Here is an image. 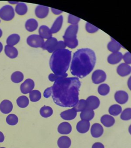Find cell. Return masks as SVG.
<instances>
[{"label":"cell","mask_w":131,"mask_h":148,"mask_svg":"<svg viewBox=\"0 0 131 148\" xmlns=\"http://www.w3.org/2000/svg\"><path fill=\"white\" fill-rule=\"evenodd\" d=\"M81 81L77 77H61L56 79L52 86V97L55 104L71 108L79 101Z\"/></svg>","instance_id":"1"},{"label":"cell","mask_w":131,"mask_h":148,"mask_svg":"<svg viewBox=\"0 0 131 148\" xmlns=\"http://www.w3.org/2000/svg\"><path fill=\"white\" fill-rule=\"evenodd\" d=\"M96 57L90 49H79L73 54L70 67L71 73L77 78H83L91 73L94 68Z\"/></svg>","instance_id":"2"},{"label":"cell","mask_w":131,"mask_h":148,"mask_svg":"<svg viewBox=\"0 0 131 148\" xmlns=\"http://www.w3.org/2000/svg\"><path fill=\"white\" fill-rule=\"evenodd\" d=\"M71 51L67 49H58L51 56L49 65L51 71L56 75L67 74L71 61Z\"/></svg>","instance_id":"3"},{"label":"cell","mask_w":131,"mask_h":148,"mask_svg":"<svg viewBox=\"0 0 131 148\" xmlns=\"http://www.w3.org/2000/svg\"><path fill=\"white\" fill-rule=\"evenodd\" d=\"M15 14L14 8L10 5H5L0 9V18L6 21L12 20Z\"/></svg>","instance_id":"4"},{"label":"cell","mask_w":131,"mask_h":148,"mask_svg":"<svg viewBox=\"0 0 131 148\" xmlns=\"http://www.w3.org/2000/svg\"><path fill=\"white\" fill-rule=\"evenodd\" d=\"M78 25H71L67 28L63 36V39L64 41H71L77 39V34L78 32Z\"/></svg>","instance_id":"5"},{"label":"cell","mask_w":131,"mask_h":148,"mask_svg":"<svg viewBox=\"0 0 131 148\" xmlns=\"http://www.w3.org/2000/svg\"><path fill=\"white\" fill-rule=\"evenodd\" d=\"M44 40L39 35H30L27 39L28 45L34 48L41 47L44 44Z\"/></svg>","instance_id":"6"},{"label":"cell","mask_w":131,"mask_h":148,"mask_svg":"<svg viewBox=\"0 0 131 148\" xmlns=\"http://www.w3.org/2000/svg\"><path fill=\"white\" fill-rule=\"evenodd\" d=\"M106 78L107 75L106 73L101 69L96 70L92 74V82L96 84L104 82L106 80Z\"/></svg>","instance_id":"7"},{"label":"cell","mask_w":131,"mask_h":148,"mask_svg":"<svg viewBox=\"0 0 131 148\" xmlns=\"http://www.w3.org/2000/svg\"><path fill=\"white\" fill-rule=\"evenodd\" d=\"M58 42V40L55 38L52 37L44 42L41 48L44 50L48 51L49 53H53L54 51H55V47Z\"/></svg>","instance_id":"8"},{"label":"cell","mask_w":131,"mask_h":148,"mask_svg":"<svg viewBox=\"0 0 131 148\" xmlns=\"http://www.w3.org/2000/svg\"><path fill=\"white\" fill-rule=\"evenodd\" d=\"M35 82L32 79H27L21 85L20 89L22 93L27 94L31 92L35 88Z\"/></svg>","instance_id":"9"},{"label":"cell","mask_w":131,"mask_h":148,"mask_svg":"<svg viewBox=\"0 0 131 148\" xmlns=\"http://www.w3.org/2000/svg\"><path fill=\"white\" fill-rule=\"evenodd\" d=\"M87 102V109L94 110L99 107L100 100L99 98L95 96H90L86 100Z\"/></svg>","instance_id":"10"},{"label":"cell","mask_w":131,"mask_h":148,"mask_svg":"<svg viewBox=\"0 0 131 148\" xmlns=\"http://www.w3.org/2000/svg\"><path fill=\"white\" fill-rule=\"evenodd\" d=\"M116 101L120 104H125L129 99V95L124 90H118L115 92L114 95Z\"/></svg>","instance_id":"11"},{"label":"cell","mask_w":131,"mask_h":148,"mask_svg":"<svg viewBox=\"0 0 131 148\" xmlns=\"http://www.w3.org/2000/svg\"><path fill=\"white\" fill-rule=\"evenodd\" d=\"M117 73L121 77L127 76L131 74V66L125 63H121L117 68Z\"/></svg>","instance_id":"12"},{"label":"cell","mask_w":131,"mask_h":148,"mask_svg":"<svg viewBox=\"0 0 131 148\" xmlns=\"http://www.w3.org/2000/svg\"><path fill=\"white\" fill-rule=\"evenodd\" d=\"M49 12V7L43 5H38L35 10L36 16L39 18H44L48 15Z\"/></svg>","instance_id":"13"},{"label":"cell","mask_w":131,"mask_h":148,"mask_svg":"<svg viewBox=\"0 0 131 148\" xmlns=\"http://www.w3.org/2000/svg\"><path fill=\"white\" fill-rule=\"evenodd\" d=\"M104 133V128L99 123H94L92 125L91 129V134L92 137L94 138H98L102 136Z\"/></svg>","instance_id":"14"},{"label":"cell","mask_w":131,"mask_h":148,"mask_svg":"<svg viewBox=\"0 0 131 148\" xmlns=\"http://www.w3.org/2000/svg\"><path fill=\"white\" fill-rule=\"evenodd\" d=\"M90 127L89 121L81 120L79 121L76 125V129L79 133L84 134L88 132Z\"/></svg>","instance_id":"15"},{"label":"cell","mask_w":131,"mask_h":148,"mask_svg":"<svg viewBox=\"0 0 131 148\" xmlns=\"http://www.w3.org/2000/svg\"><path fill=\"white\" fill-rule=\"evenodd\" d=\"M123 58V55L121 52L118 51L116 53H111L108 57V62L111 64H116L120 62Z\"/></svg>","instance_id":"16"},{"label":"cell","mask_w":131,"mask_h":148,"mask_svg":"<svg viewBox=\"0 0 131 148\" xmlns=\"http://www.w3.org/2000/svg\"><path fill=\"white\" fill-rule=\"evenodd\" d=\"M13 105L12 102L8 100H4L0 104V111L5 114H7L12 112Z\"/></svg>","instance_id":"17"},{"label":"cell","mask_w":131,"mask_h":148,"mask_svg":"<svg viewBox=\"0 0 131 148\" xmlns=\"http://www.w3.org/2000/svg\"><path fill=\"white\" fill-rule=\"evenodd\" d=\"M77 116V112L74 109H69L64 111L60 113V117L64 120H71L75 118Z\"/></svg>","instance_id":"18"},{"label":"cell","mask_w":131,"mask_h":148,"mask_svg":"<svg viewBox=\"0 0 131 148\" xmlns=\"http://www.w3.org/2000/svg\"><path fill=\"white\" fill-rule=\"evenodd\" d=\"M58 132L59 133L63 135H67L71 132L72 127L71 125L68 122L61 123L58 127Z\"/></svg>","instance_id":"19"},{"label":"cell","mask_w":131,"mask_h":148,"mask_svg":"<svg viewBox=\"0 0 131 148\" xmlns=\"http://www.w3.org/2000/svg\"><path fill=\"white\" fill-rule=\"evenodd\" d=\"M63 23V16H60L55 20L53 25L51 28L50 30L52 34H56L58 32L62 27Z\"/></svg>","instance_id":"20"},{"label":"cell","mask_w":131,"mask_h":148,"mask_svg":"<svg viewBox=\"0 0 131 148\" xmlns=\"http://www.w3.org/2000/svg\"><path fill=\"white\" fill-rule=\"evenodd\" d=\"M39 35L43 39H49L52 37V34L50 29L46 25H42L39 27Z\"/></svg>","instance_id":"21"},{"label":"cell","mask_w":131,"mask_h":148,"mask_svg":"<svg viewBox=\"0 0 131 148\" xmlns=\"http://www.w3.org/2000/svg\"><path fill=\"white\" fill-rule=\"evenodd\" d=\"M71 145V140L69 137L63 136L58 139V145L60 148H69Z\"/></svg>","instance_id":"22"},{"label":"cell","mask_w":131,"mask_h":148,"mask_svg":"<svg viewBox=\"0 0 131 148\" xmlns=\"http://www.w3.org/2000/svg\"><path fill=\"white\" fill-rule=\"evenodd\" d=\"M101 123L104 125L105 127H110L115 123V119L112 116L109 115H105L101 117L100 119Z\"/></svg>","instance_id":"23"},{"label":"cell","mask_w":131,"mask_h":148,"mask_svg":"<svg viewBox=\"0 0 131 148\" xmlns=\"http://www.w3.org/2000/svg\"><path fill=\"white\" fill-rule=\"evenodd\" d=\"M5 53L7 57L11 59H14L18 57V51L17 49L14 46L6 45L5 47Z\"/></svg>","instance_id":"24"},{"label":"cell","mask_w":131,"mask_h":148,"mask_svg":"<svg viewBox=\"0 0 131 148\" xmlns=\"http://www.w3.org/2000/svg\"><path fill=\"white\" fill-rule=\"evenodd\" d=\"M107 47L109 51L114 53L119 51L121 47V45L116 40L111 38V41L109 43Z\"/></svg>","instance_id":"25"},{"label":"cell","mask_w":131,"mask_h":148,"mask_svg":"<svg viewBox=\"0 0 131 148\" xmlns=\"http://www.w3.org/2000/svg\"><path fill=\"white\" fill-rule=\"evenodd\" d=\"M38 27V22L35 18H30L25 23L26 29L29 32H33Z\"/></svg>","instance_id":"26"},{"label":"cell","mask_w":131,"mask_h":148,"mask_svg":"<svg viewBox=\"0 0 131 148\" xmlns=\"http://www.w3.org/2000/svg\"><path fill=\"white\" fill-rule=\"evenodd\" d=\"M94 112L93 110L86 109L85 110L81 112L80 114V117L81 120L90 121L94 118Z\"/></svg>","instance_id":"27"},{"label":"cell","mask_w":131,"mask_h":148,"mask_svg":"<svg viewBox=\"0 0 131 148\" xmlns=\"http://www.w3.org/2000/svg\"><path fill=\"white\" fill-rule=\"evenodd\" d=\"M20 40V37L18 34H14L7 38L6 43L8 45L13 46L18 44Z\"/></svg>","instance_id":"28"},{"label":"cell","mask_w":131,"mask_h":148,"mask_svg":"<svg viewBox=\"0 0 131 148\" xmlns=\"http://www.w3.org/2000/svg\"><path fill=\"white\" fill-rule=\"evenodd\" d=\"M16 14L18 15L23 16L28 11V7L27 5L24 3H18L16 5V7L15 8Z\"/></svg>","instance_id":"29"},{"label":"cell","mask_w":131,"mask_h":148,"mask_svg":"<svg viewBox=\"0 0 131 148\" xmlns=\"http://www.w3.org/2000/svg\"><path fill=\"white\" fill-rule=\"evenodd\" d=\"M39 113L43 117L48 118L53 114V110L50 106H44L40 110Z\"/></svg>","instance_id":"30"},{"label":"cell","mask_w":131,"mask_h":148,"mask_svg":"<svg viewBox=\"0 0 131 148\" xmlns=\"http://www.w3.org/2000/svg\"><path fill=\"white\" fill-rule=\"evenodd\" d=\"M109 112L111 115L116 116L122 112V108L118 104H113L110 107Z\"/></svg>","instance_id":"31"},{"label":"cell","mask_w":131,"mask_h":148,"mask_svg":"<svg viewBox=\"0 0 131 148\" xmlns=\"http://www.w3.org/2000/svg\"><path fill=\"white\" fill-rule=\"evenodd\" d=\"M17 104L21 108H25L29 105V101L27 97L25 96H21L16 100Z\"/></svg>","instance_id":"32"},{"label":"cell","mask_w":131,"mask_h":148,"mask_svg":"<svg viewBox=\"0 0 131 148\" xmlns=\"http://www.w3.org/2000/svg\"><path fill=\"white\" fill-rule=\"evenodd\" d=\"M87 102L86 100L84 99L79 100L78 102L76 103L75 106L73 107V109H74L76 112H83V111L87 109Z\"/></svg>","instance_id":"33"},{"label":"cell","mask_w":131,"mask_h":148,"mask_svg":"<svg viewBox=\"0 0 131 148\" xmlns=\"http://www.w3.org/2000/svg\"><path fill=\"white\" fill-rule=\"evenodd\" d=\"M12 81L14 83H18L23 81L24 79V75L21 72H14L11 76Z\"/></svg>","instance_id":"34"},{"label":"cell","mask_w":131,"mask_h":148,"mask_svg":"<svg viewBox=\"0 0 131 148\" xmlns=\"http://www.w3.org/2000/svg\"><path fill=\"white\" fill-rule=\"evenodd\" d=\"M110 90V88L109 85L106 83L100 84L98 88V92L101 96L108 95Z\"/></svg>","instance_id":"35"},{"label":"cell","mask_w":131,"mask_h":148,"mask_svg":"<svg viewBox=\"0 0 131 148\" xmlns=\"http://www.w3.org/2000/svg\"><path fill=\"white\" fill-rule=\"evenodd\" d=\"M30 101L32 102H37L41 99V92L38 90H33L29 92Z\"/></svg>","instance_id":"36"},{"label":"cell","mask_w":131,"mask_h":148,"mask_svg":"<svg viewBox=\"0 0 131 148\" xmlns=\"http://www.w3.org/2000/svg\"><path fill=\"white\" fill-rule=\"evenodd\" d=\"M18 116L14 114H10L6 118V122L8 125H16L18 123Z\"/></svg>","instance_id":"37"},{"label":"cell","mask_w":131,"mask_h":148,"mask_svg":"<svg viewBox=\"0 0 131 148\" xmlns=\"http://www.w3.org/2000/svg\"><path fill=\"white\" fill-rule=\"evenodd\" d=\"M120 118L122 120H131V108H127L122 111L120 115Z\"/></svg>","instance_id":"38"},{"label":"cell","mask_w":131,"mask_h":148,"mask_svg":"<svg viewBox=\"0 0 131 148\" xmlns=\"http://www.w3.org/2000/svg\"><path fill=\"white\" fill-rule=\"evenodd\" d=\"M80 20L81 19L78 17L70 14L68 18V23L71 24L72 25H76L79 23Z\"/></svg>","instance_id":"39"},{"label":"cell","mask_w":131,"mask_h":148,"mask_svg":"<svg viewBox=\"0 0 131 148\" xmlns=\"http://www.w3.org/2000/svg\"><path fill=\"white\" fill-rule=\"evenodd\" d=\"M86 29L88 32L90 33V34H93V33L97 32L99 29H98V28L96 27V26L92 25L91 23L87 22L86 25Z\"/></svg>","instance_id":"40"},{"label":"cell","mask_w":131,"mask_h":148,"mask_svg":"<svg viewBox=\"0 0 131 148\" xmlns=\"http://www.w3.org/2000/svg\"><path fill=\"white\" fill-rule=\"evenodd\" d=\"M68 74H66L64 75H56L55 74H50L49 75V80L51 82H54V81L58 79L61 78V77H67Z\"/></svg>","instance_id":"41"},{"label":"cell","mask_w":131,"mask_h":148,"mask_svg":"<svg viewBox=\"0 0 131 148\" xmlns=\"http://www.w3.org/2000/svg\"><path fill=\"white\" fill-rule=\"evenodd\" d=\"M122 59L124 60L125 63L129 65L131 64V53H130L127 52L123 55Z\"/></svg>","instance_id":"42"},{"label":"cell","mask_w":131,"mask_h":148,"mask_svg":"<svg viewBox=\"0 0 131 148\" xmlns=\"http://www.w3.org/2000/svg\"><path fill=\"white\" fill-rule=\"evenodd\" d=\"M52 94V86L50 88H47L45 90L44 92V96L48 98L49 97H50L51 95Z\"/></svg>","instance_id":"43"},{"label":"cell","mask_w":131,"mask_h":148,"mask_svg":"<svg viewBox=\"0 0 131 148\" xmlns=\"http://www.w3.org/2000/svg\"><path fill=\"white\" fill-rule=\"evenodd\" d=\"M92 148H105L104 145L100 143H95L92 146Z\"/></svg>","instance_id":"44"},{"label":"cell","mask_w":131,"mask_h":148,"mask_svg":"<svg viewBox=\"0 0 131 148\" xmlns=\"http://www.w3.org/2000/svg\"><path fill=\"white\" fill-rule=\"evenodd\" d=\"M51 10H52V12H53V14H61V13H62V11H60V10H58V9H54V8H51Z\"/></svg>","instance_id":"45"},{"label":"cell","mask_w":131,"mask_h":148,"mask_svg":"<svg viewBox=\"0 0 131 148\" xmlns=\"http://www.w3.org/2000/svg\"><path fill=\"white\" fill-rule=\"evenodd\" d=\"M5 137L2 132H0V143H2L4 140Z\"/></svg>","instance_id":"46"},{"label":"cell","mask_w":131,"mask_h":148,"mask_svg":"<svg viewBox=\"0 0 131 148\" xmlns=\"http://www.w3.org/2000/svg\"><path fill=\"white\" fill-rule=\"evenodd\" d=\"M128 86L129 89L131 90V76L129 78L128 81Z\"/></svg>","instance_id":"47"},{"label":"cell","mask_w":131,"mask_h":148,"mask_svg":"<svg viewBox=\"0 0 131 148\" xmlns=\"http://www.w3.org/2000/svg\"><path fill=\"white\" fill-rule=\"evenodd\" d=\"M3 50V45L2 43L0 42V53L2 52Z\"/></svg>","instance_id":"48"},{"label":"cell","mask_w":131,"mask_h":148,"mask_svg":"<svg viewBox=\"0 0 131 148\" xmlns=\"http://www.w3.org/2000/svg\"><path fill=\"white\" fill-rule=\"evenodd\" d=\"M129 132L130 133V134L131 135V125H130V127H129Z\"/></svg>","instance_id":"49"},{"label":"cell","mask_w":131,"mask_h":148,"mask_svg":"<svg viewBox=\"0 0 131 148\" xmlns=\"http://www.w3.org/2000/svg\"><path fill=\"white\" fill-rule=\"evenodd\" d=\"M2 30H1V29H0V38L2 37Z\"/></svg>","instance_id":"50"},{"label":"cell","mask_w":131,"mask_h":148,"mask_svg":"<svg viewBox=\"0 0 131 148\" xmlns=\"http://www.w3.org/2000/svg\"><path fill=\"white\" fill-rule=\"evenodd\" d=\"M4 148V147H1V148Z\"/></svg>","instance_id":"51"},{"label":"cell","mask_w":131,"mask_h":148,"mask_svg":"<svg viewBox=\"0 0 131 148\" xmlns=\"http://www.w3.org/2000/svg\"><path fill=\"white\" fill-rule=\"evenodd\" d=\"M0 22H1V21H0Z\"/></svg>","instance_id":"52"}]
</instances>
